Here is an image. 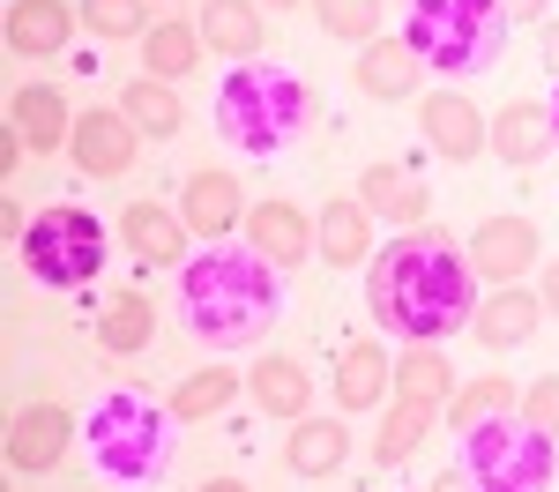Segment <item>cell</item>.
I'll return each instance as SVG.
<instances>
[{
    "mask_svg": "<svg viewBox=\"0 0 559 492\" xmlns=\"http://www.w3.org/2000/svg\"><path fill=\"white\" fill-rule=\"evenodd\" d=\"M366 307L403 344H448L455 328H471L477 268L448 231L418 224V231L388 239L381 254L366 262Z\"/></svg>",
    "mask_w": 559,
    "mask_h": 492,
    "instance_id": "6da1fadb",
    "label": "cell"
},
{
    "mask_svg": "<svg viewBox=\"0 0 559 492\" xmlns=\"http://www.w3.org/2000/svg\"><path fill=\"white\" fill-rule=\"evenodd\" d=\"M179 276V328L210 351H254L284 321V268L254 247H202L173 268Z\"/></svg>",
    "mask_w": 559,
    "mask_h": 492,
    "instance_id": "7a4b0ae2",
    "label": "cell"
},
{
    "mask_svg": "<svg viewBox=\"0 0 559 492\" xmlns=\"http://www.w3.org/2000/svg\"><path fill=\"white\" fill-rule=\"evenodd\" d=\"M173 455H179L173 403L142 396V388H97L83 403V463L105 485H128V492L165 485Z\"/></svg>",
    "mask_w": 559,
    "mask_h": 492,
    "instance_id": "3957f363",
    "label": "cell"
},
{
    "mask_svg": "<svg viewBox=\"0 0 559 492\" xmlns=\"http://www.w3.org/2000/svg\"><path fill=\"white\" fill-rule=\"evenodd\" d=\"M321 97L299 68L284 60H261V68H231L210 89V128L239 149V157H284L306 128H313Z\"/></svg>",
    "mask_w": 559,
    "mask_h": 492,
    "instance_id": "277c9868",
    "label": "cell"
},
{
    "mask_svg": "<svg viewBox=\"0 0 559 492\" xmlns=\"http://www.w3.org/2000/svg\"><path fill=\"white\" fill-rule=\"evenodd\" d=\"M508 8L500 0H411L403 8V45L440 68V75H485L508 52Z\"/></svg>",
    "mask_w": 559,
    "mask_h": 492,
    "instance_id": "5b68a950",
    "label": "cell"
},
{
    "mask_svg": "<svg viewBox=\"0 0 559 492\" xmlns=\"http://www.w3.org/2000/svg\"><path fill=\"white\" fill-rule=\"evenodd\" d=\"M463 478L471 492H552L559 478V441L552 433H537L522 410H500V418H485L463 433Z\"/></svg>",
    "mask_w": 559,
    "mask_h": 492,
    "instance_id": "8992f818",
    "label": "cell"
},
{
    "mask_svg": "<svg viewBox=\"0 0 559 492\" xmlns=\"http://www.w3.org/2000/svg\"><path fill=\"white\" fill-rule=\"evenodd\" d=\"M23 268H31V284H45V291H83L90 276L105 268V224L90 217L83 202L38 209L31 231H23Z\"/></svg>",
    "mask_w": 559,
    "mask_h": 492,
    "instance_id": "52a82bcc",
    "label": "cell"
},
{
    "mask_svg": "<svg viewBox=\"0 0 559 492\" xmlns=\"http://www.w3.org/2000/svg\"><path fill=\"white\" fill-rule=\"evenodd\" d=\"M134 149H142V128H134L120 105H90L75 134H68V157L83 179H128L134 172Z\"/></svg>",
    "mask_w": 559,
    "mask_h": 492,
    "instance_id": "ba28073f",
    "label": "cell"
},
{
    "mask_svg": "<svg viewBox=\"0 0 559 492\" xmlns=\"http://www.w3.org/2000/svg\"><path fill=\"white\" fill-rule=\"evenodd\" d=\"M418 128H426V149L440 165H477L485 149H492V120L477 112L463 89H432L418 97Z\"/></svg>",
    "mask_w": 559,
    "mask_h": 492,
    "instance_id": "9c48e42d",
    "label": "cell"
},
{
    "mask_svg": "<svg viewBox=\"0 0 559 492\" xmlns=\"http://www.w3.org/2000/svg\"><path fill=\"white\" fill-rule=\"evenodd\" d=\"M179 224L216 247V239H231L239 224H247V202H239V179L224 172V165H194V172L179 179Z\"/></svg>",
    "mask_w": 559,
    "mask_h": 492,
    "instance_id": "30bf717a",
    "label": "cell"
},
{
    "mask_svg": "<svg viewBox=\"0 0 559 492\" xmlns=\"http://www.w3.org/2000/svg\"><path fill=\"white\" fill-rule=\"evenodd\" d=\"M75 433H83V418H68L60 403H23V410L8 418V470H23V478L60 470V455H68Z\"/></svg>",
    "mask_w": 559,
    "mask_h": 492,
    "instance_id": "8fae6325",
    "label": "cell"
},
{
    "mask_svg": "<svg viewBox=\"0 0 559 492\" xmlns=\"http://www.w3.org/2000/svg\"><path fill=\"white\" fill-rule=\"evenodd\" d=\"M537 328H545V299H537V291H522V284H492V291L471 307V336L492 358H500V351H522Z\"/></svg>",
    "mask_w": 559,
    "mask_h": 492,
    "instance_id": "7c38bea8",
    "label": "cell"
},
{
    "mask_svg": "<svg viewBox=\"0 0 559 492\" xmlns=\"http://www.w3.org/2000/svg\"><path fill=\"white\" fill-rule=\"evenodd\" d=\"M471 268L485 284H522L537 268V224L530 217H485L471 231Z\"/></svg>",
    "mask_w": 559,
    "mask_h": 492,
    "instance_id": "4fadbf2b",
    "label": "cell"
},
{
    "mask_svg": "<svg viewBox=\"0 0 559 492\" xmlns=\"http://www.w3.org/2000/svg\"><path fill=\"white\" fill-rule=\"evenodd\" d=\"M418 83H426V60L403 38H373V45H358V60H350V89L373 97V105H403V97H418Z\"/></svg>",
    "mask_w": 559,
    "mask_h": 492,
    "instance_id": "5bb4252c",
    "label": "cell"
},
{
    "mask_svg": "<svg viewBox=\"0 0 559 492\" xmlns=\"http://www.w3.org/2000/svg\"><path fill=\"white\" fill-rule=\"evenodd\" d=\"M187 224L165 209V202H128L120 209V247L134 254V268H179L187 262Z\"/></svg>",
    "mask_w": 559,
    "mask_h": 492,
    "instance_id": "9a60e30c",
    "label": "cell"
},
{
    "mask_svg": "<svg viewBox=\"0 0 559 492\" xmlns=\"http://www.w3.org/2000/svg\"><path fill=\"white\" fill-rule=\"evenodd\" d=\"M75 15L68 0H8V52L15 60H60L75 38Z\"/></svg>",
    "mask_w": 559,
    "mask_h": 492,
    "instance_id": "2e32d148",
    "label": "cell"
},
{
    "mask_svg": "<svg viewBox=\"0 0 559 492\" xmlns=\"http://www.w3.org/2000/svg\"><path fill=\"white\" fill-rule=\"evenodd\" d=\"M552 105H537V97H508L500 112H492V157L500 165H515V172H530L537 157H552Z\"/></svg>",
    "mask_w": 559,
    "mask_h": 492,
    "instance_id": "e0dca14e",
    "label": "cell"
},
{
    "mask_svg": "<svg viewBox=\"0 0 559 492\" xmlns=\"http://www.w3.org/2000/svg\"><path fill=\"white\" fill-rule=\"evenodd\" d=\"M239 231H247V247L269 254L276 268H299L306 254H313V217H306L299 202H254Z\"/></svg>",
    "mask_w": 559,
    "mask_h": 492,
    "instance_id": "ac0fdd59",
    "label": "cell"
},
{
    "mask_svg": "<svg viewBox=\"0 0 559 492\" xmlns=\"http://www.w3.org/2000/svg\"><path fill=\"white\" fill-rule=\"evenodd\" d=\"M344 455H350V425H344V418H313V410H306L299 425L284 433V470L306 478V485L336 478V470H344Z\"/></svg>",
    "mask_w": 559,
    "mask_h": 492,
    "instance_id": "d6986e66",
    "label": "cell"
},
{
    "mask_svg": "<svg viewBox=\"0 0 559 492\" xmlns=\"http://www.w3.org/2000/svg\"><path fill=\"white\" fill-rule=\"evenodd\" d=\"M8 128L31 142V157H52V149H68V134H75V112H68V97L52 83H23L8 97Z\"/></svg>",
    "mask_w": 559,
    "mask_h": 492,
    "instance_id": "ffe728a7",
    "label": "cell"
},
{
    "mask_svg": "<svg viewBox=\"0 0 559 492\" xmlns=\"http://www.w3.org/2000/svg\"><path fill=\"white\" fill-rule=\"evenodd\" d=\"M388 388H395V358L373 336H350L344 351H336V403L358 418V410H381Z\"/></svg>",
    "mask_w": 559,
    "mask_h": 492,
    "instance_id": "44dd1931",
    "label": "cell"
},
{
    "mask_svg": "<svg viewBox=\"0 0 559 492\" xmlns=\"http://www.w3.org/2000/svg\"><path fill=\"white\" fill-rule=\"evenodd\" d=\"M202 45L224 52V60H261V38H269V8L261 0H202Z\"/></svg>",
    "mask_w": 559,
    "mask_h": 492,
    "instance_id": "7402d4cb",
    "label": "cell"
},
{
    "mask_svg": "<svg viewBox=\"0 0 559 492\" xmlns=\"http://www.w3.org/2000/svg\"><path fill=\"white\" fill-rule=\"evenodd\" d=\"M247 396H254L261 418H276V425H299L306 410H313V373H306L299 358H261L254 373H247Z\"/></svg>",
    "mask_w": 559,
    "mask_h": 492,
    "instance_id": "603a6c76",
    "label": "cell"
},
{
    "mask_svg": "<svg viewBox=\"0 0 559 492\" xmlns=\"http://www.w3.org/2000/svg\"><path fill=\"white\" fill-rule=\"evenodd\" d=\"M358 202H366V217L403 224V231H418V224L432 217V187H418V179L395 172V165H366V179H358Z\"/></svg>",
    "mask_w": 559,
    "mask_h": 492,
    "instance_id": "cb8c5ba5",
    "label": "cell"
},
{
    "mask_svg": "<svg viewBox=\"0 0 559 492\" xmlns=\"http://www.w3.org/2000/svg\"><path fill=\"white\" fill-rule=\"evenodd\" d=\"M313 247H321L329 268H366L373 262V217H366V202H321Z\"/></svg>",
    "mask_w": 559,
    "mask_h": 492,
    "instance_id": "d4e9b609",
    "label": "cell"
},
{
    "mask_svg": "<svg viewBox=\"0 0 559 492\" xmlns=\"http://www.w3.org/2000/svg\"><path fill=\"white\" fill-rule=\"evenodd\" d=\"M395 396L426 403V410H448L455 403V358H448V344H403V358H395Z\"/></svg>",
    "mask_w": 559,
    "mask_h": 492,
    "instance_id": "484cf974",
    "label": "cell"
},
{
    "mask_svg": "<svg viewBox=\"0 0 559 492\" xmlns=\"http://www.w3.org/2000/svg\"><path fill=\"white\" fill-rule=\"evenodd\" d=\"M97 344H105L112 358L150 351V344H157V307H150L142 291H120V299H105V307H97Z\"/></svg>",
    "mask_w": 559,
    "mask_h": 492,
    "instance_id": "4316f807",
    "label": "cell"
},
{
    "mask_svg": "<svg viewBox=\"0 0 559 492\" xmlns=\"http://www.w3.org/2000/svg\"><path fill=\"white\" fill-rule=\"evenodd\" d=\"M120 112H128V120L150 134V142H173V134L187 128V105H179V89H173V83H157V75H134V83L120 89Z\"/></svg>",
    "mask_w": 559,
    "mask_h": 492,
    "instance_id": "83f0119b",
    "label": "cell"
},
{
    "mask_svg": "<svg viewBox=\"0 0 559 492\" xmlns=\"http://www.w3.org/2000/svg\"><path fill=\"white\" fill-rule=\"evenodd\" d=\"M432 418L440 410H426V403H388L381 410V433H373V470H395V463H411L418 447H426V433H432Z\"/></svg>",
    "mask_w": 559,
    "mask_h": 492,
    "instance_id": "f1b7e54d",
    "label": "cell"
},
{
    "mask_svg": "<svg viewBox=\"0 0 559 492\" xmlns=\"http://www.w3.org/2000/svg\"><path fill=\"white\" fill-rule=\"evenodd\" d=\"M194 68H202V31H194V23H150V38H142V75L179 83V75H194Z\"/></svg>",
    "mask_w": 559,
    "mask_h": 492,
    "instance_id": "f546056e",
    "label": "cell"
},
{
    "mask_svg": "<svg viewBox=\"0 0 559 492\" xmlns=\"http://www.w3.org/2000/svg\"><path fill=\"white\" fill-rule=\"evenodd\" d=\"M231 396H239V373L202 365V373H187V381L173 388V418H179V425H202V418H216Z\"/></svg>",
    "mask_w": 559,
    "mask_h": 492,
    "instance_id": "4dcf8cb0",
    "label": "cell"
},
{
    "mask_svg": "<svg viewBox=\"0 0 559 492\" xmlns=\"http://www.w3.org/2000/svg\"><path fill=\"white\" fill-rule=\"evenodd\" d=\"M515 381L508 373H485V381H471V388H455V403H448V425L455 433H471V425H485V418H500V410H515Z\"/></svg>",
    "mask_w": 559,
    "mask_h": 492,
    "instance_id": "1f68e13d",
    "label": "cell"
},
{
    "mask_svg": "<svg viewBox=\"0 0 559 492\" xmlns=\"http://www.w3.org/2000/svg\"><path fill=\"white\" fill-rule=\"evenodd\" d=\"M306 8H313V23H321L329 38H344V45L381 38V0H306Z\"/></svg>",
    "mask_w": 559,
    "mask_h": 492,
    "instance_id": "d6a6232c",
    "label": "cell"
},
{
    "mask_svg": "<svg viewBox=\"0 0 559 492\" xmlns=\"http://www.w3.org/2000/svg\"><path fill=\"white\" fill-rule=\"evenodd\" d=\"M142 23H150L142 0H83V31H97V38H150Z\"/></svg>",
    "mask_w": 559,
    "mask_h": 492,
    "instance_id": "836d02e7",
    "label": "cell"
},
{
    "mask_svg": "<svg viewBox=\"0 0 559 492\" xmlns=\"http://www.w3.org/2000/svg\"><path fill=\"white\" fill-rule=\"evenodd\" d=\"M515 410L530 418V425H537V433H552V441H559V373H545V381H530Z\"/></svg>",
    "mask_w": 559,
    "mask_h": 492,
    "instance_id": "e575fe53",
    "label": "cell"
},
{
    "mask_svg": "<svg viewBox=\"0 0 559 492\" xmlns=\"http://www.w3.org/2000/svg\"><path fill=\"white\" fill-rule=\"evenodd\" d=\"M23 149H31V142H23L15 128L0 134V179H15V165H23Z\"/></svg>",
    "mask_w": 559,
    "mask_h": 492,
    "instance_id": "d590c367",
    "label": "cell"
},
{
    "mask_svg": "<svg viewBox=\"0 0 559 492\" xmlns=\"http://www.w3.org/2000/svg\"><path fill=\"white\" fill-rule=\"evenodd\" d=\"M508 8V23H545L552 15V0H500Z\"/></svg>",
    "mask_w": 559,
    "mask_h": 492,
    "instance_id": "8d00e7d4",
    "label": "cell"
},
{
    "mask_svg": "<svg viewBox=\"0 0 559 492\" xmlns=\"http://www.w3.org/2000/svg\"><path fill=\"white\" fill-rule=\"evenodd\" d=\"M537 52H545V68H552V83H559V23H552V15L537 23Z\"/></svg>",
    "mask_w": 559,
    "mask_h": 492,
    "instance_id": "74e56055",
    "label": "cell"
},
{
    "mask_svg": "<svg viewBox=\"0 0 559 492\" xmlns=\"http://www.w3.org/2000/svg\"><path fill=\"white\" fill-rule=\"evenodd\" d=\"M537 299H545V313H559V262H545V284H537Z\"/></svg>",
    "mask_w": 559,
    "mask_h": 492,
    "instance_id": "f35d334b",
    "label": "cell"
},
{
    "mask_svg": "<svg viewBox=\"0 0 559 492\" xmlns=\"http://www.w3.org/2000/svg\"><path fill=\"white\" fill-rule=\"evenodd\" d=\"M432 492H471V478H463V463H455V470H440V478H432Z\"/></svg>",
    "mask_w": 559,
    "mask_h": 492,
    "instance_id": "ab89813d",
    "label": "cell"
},
{
    "mask_svg": "<svg viewBox=\"0 0 559 492\" xmlns=\"http://www.w3.org/2000/svg\"><path fill=\"white\" fill-rule=\"evenodd\" d=\"M194 492H254L247 478H210V485H194Z\"/></svg>",
    "mask_w": 559,
    "mask_h": 492,
    "instance_id": "60d3db41",
    "label": "cell"
},
{
    "mask_svg": "<svg viewBox=\"0 0 559 492\" xmlns=\"http://www.w3.org/2000/svg\"><path fill=\"white\" fill-rule=\"evenodd\" d=\"M552 142H559V89H552Z\"/></svg>",
    "mask_w": 559,
    "mask_h": 492,
    "instance_id": "b9f144b4",
    "label": "cell"
},
{
    "mask_svg": "<svg viewBox=\"0 0 559 492\" xmlns=\"http://www.w3.org/2000/svg\"><path fill=\"white\" fill-rule=\"evenodd\" d=\"M261 8H306V0H261Z\"/></svg>",
    "mask_w": 559,
    "mask_h": 492,
    "instance_id": "7bdbcfd3",
    "label": "cell"
},
{
    "mask_svg": "<svg viewBox=\"0 0 559 492\" xmlns=\"http://www.w3.org/2000/svg\"><path fill=\"white\" fill-rule=\"evenodd\" d=\"M395 8H411V0H395Z\"/></svg>",
    "mask_w": 559,
    "mask_h": 492,
    "instance_id": "ee69618b",
    "label": "cell"
}]
</instances>
